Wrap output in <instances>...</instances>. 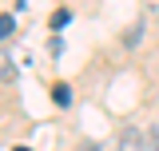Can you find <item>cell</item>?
Returning a JSON list of instances; mask_svg holds the SVG:
<instances>
[{
    "label": "cell",
    "mask_w": 159,
    "mask_h": 151,
    "mask_svg": "<svg viewBox=\"0 0 159 151\" xmlns=\"http://www.w3.org/2000/svg\"><path fill=\"white\" fill-rule=\"evenodd\" d=\"M12 32H16V16H8V12H4V16H0V40H8Z\"/></svg>",
    "instance_id": "cell-3"
},
{
    "label": "cell",
    "mask_w": 159,
    "mask_h": 151,
    "mask_svg": "<svg viewBox=\"0 0 159 151\" xmlns=\"http://www.w3.org/2000/svg\"><path fill=\"white\" fill-rule=\"evenodd\" d=\"M16 151H32V147H16Z\"/></svg>",
    "instance_id": "cell-7"
},
{
    "label": "cell",
    "mask_w": 159,
    "mask_h": 151,
    "mask_svg": "<svg viewBox=\"0 0 159 151\" xmlns=\"http://www.w3.org/2000/svg\"><path fill=\"white\" fill-rule=\"evenodd\" d=\"M139 36H143V24H135V28L123 36V48H135V40H139Z\"/></svg>",
    "instance_id": "cell-5"
},
{
    "label": "cell",
    "mask_w": 159,
    "mask_h": 151,
    "mask_svg": "<svg viewBox=\"0 0 159 151\" xmlns=\"http://www.w3.org/2000/svg\"><path fill=\"white\" fill-rule=\"evenodd\" d=\"M52 99H56L60 108H68V103H72V92H68L64 84H56V88H52Z\"/></svg>",
    "instance_id": "cell-4"
},
{
    "label": "cell",
    "mask_w": 159,
    "mask_h": 151,
    "mask_svg": "<svg viewBox=\"0 0 159 151\" xmlns=\"http://www.w3.org/2000/svg\"><path fill=\"white\" fill-rule=\"evenodd\" d=\"M116 147L119 151H155V139L147 131H139V127H123L119 139H116Z\"/></svg>",
    "instance_id": "cell-1"
},
{
    "label": "cell",
    "mask_w": 159,
    "mask_h": 151,
    "mask_svg": "<svg viewBox=\"0 0 159 151\" xmlns=\"http://www.w3.org/2000/svg\"><path fill=\"white\" fill-rule=\"evenodd\" d=\"M8 80H16V64H12V56L0 48V84H8Z\"/></svg>",
    "instance_id": "cell-2"
},
{
    "label": "cell",
    "mask_w": 159,
    "mask_h": 151,
    "mask_svg": "<svg viewBox=\"0 0 159 151\" xmlns=\"http://www.w3.org/2000/svg\"><path fill=\"white\" fill-rule=\"evenodd\" d=\"M68 20H72V12H68V8H60L56 16H52V28H64V24H68Z\"/></svg>",
    "instance_id": "cell-6"
}]
</instances>
